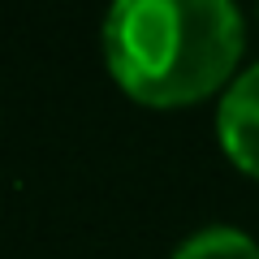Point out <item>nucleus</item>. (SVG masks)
Returning a JSON list of instances; mask_svg holds the SVG:
<instances>
[{"instance_id": "nucleus-3", "label": "nucleus", "mask_w": 259, "mask_h": 259, "mask_svg": "<svg viewBox=\"0 0 259 259\" xmlns=\"http://www.w3.org/2000/svg\"><path fill=\"white\" fill-rule=\"evenodd\" d=\"M173 259H259V246L242 229L212 225V229H199L194 238H186Z\"/></svg>"}, {"instance_id": "nucleus-2", "label": "nucleus", "mask_w": 259, "mask_h": 259, "mask_svg": "<svg viewBox=\"0 0 259 259\" xmlns=\"http://www.w3.org/2000/svg\"><path fill=\"white\" fill-rule=\"evenodd\" d=\"M216 134L221 147L242 173L259 177V61L233 78L216 112Z\"/></svg>"}, {"instance_id": "nucleus-1", "label": "nucleus", "mask_w": 259, "mask_h": 259, "mask_svg": "<svg viewBox=\"0 0 259 259\" xmlns=\"http://www.w3.org/2000/svg\"><path fill=\"white\" fill-rule=\"evenodd\" d=\"M242 13L229 0H121L104 18L108 74L147 108H186L233 78Z\"/></svg>"}]
</instances>
